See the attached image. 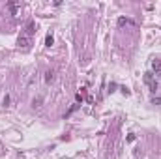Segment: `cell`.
<instances>
[{
	"label": "cell",
	"instance_id": "obj_1",
	"mask_svg": "<svg viewBox=\"0 0 161 159\" xmlns=\"http://www.w3.org/2000/svg\"><path fill=\"white\" fill-rule=\"evenodd\" d=\"M144 82L148 84V88L152 90V92L157 90V81H156V77H154L152 71H146V73H144Z\"/></svg>",
	"mask_w": 161,
	"mask_h": 159
},
{
	"label": "cell",
	"instance_id": "obj_2",
	"mask_svg": "<svg viewBox=\"0 0 161 159\" xmlns=\"http://www.w3.org/2000/svg\"><path fill=\"white\" fill-rule=\"evenodd\" d=\"M34 34H36V23H34V21H28V25L25 28V36L26 38H32Z\"/></svg>",
	"mask_w": 161,
	"mask_h": 159
},
{
	"label": "cell",
	"instance_id": "obj_3",
	"mask_svg": "<svg viewBox=\"0 0 161 159\" xmlns=\"http://www.w3.org/2000/svg\"><path fill=\"white\" fill-rule=\"evenodd\" d=\"M19 6H21L19 2H9V4H8L9 12H12V15H17V8H19Z\"/></svg>",
	"mask_w": 161,
	"mask_h": 159
},
{
	"label": "cell",
	"instance_id": "obj_4",
	"mask_svg": "<svg viewBox=\"0 0 161 159\" xmlns=\"http://www.w3.org/2000/svg\"><path fill=\"white\" fill-rule=\"evenodd\" d=\"M17 43H19L21 47H28V43H30V38H26V36H21Z\"/></svg>",
	"mask_w": 161,
	"mask_h": 159
},
{
	"label": "cell",
	"instance_id": "obj_5",
	"mask_svg": "<svg viewBox=\"0 0 161 159\" xmlns=\"http://www.w3.org/2000/svg\"><path fill=\"white\" fill-rule=\"evenodd\" d=\"M124 25H133V21L126 19V17H120V19H118V26H124Z\"/></svg>",
	"mask_w": 161,
	"mask_h": 159
},
{
	"label": "cell",
	"instance_id": "obj_6",
	"mask_svg": "<svg viewBox=\"0 0 161 159\" xmlns=\"http://www.w3.org/2000/svg\"><path fill=\"white\" fill-rule=\"evenodd\" d=\"M152 68H154L156 73H159V71H161V60H154V62H152Z\"/></svg>",
	"mask_w": 161,
	"mask_h": 159
},
{
	"label": "cell",
	"instance_id": "obj_7",
	"mask_svg": "<svg viewBox=\"0 0 161 159\" xmlns=\"http://www.w3.org/2000/svg\"><path fill=\"white\" fill-rule=\"evenodd\" d=\"M52 79H55V73H52V71H47V73H45V82L49 84Z\"/></svg>",
	"mask_w": 161,
	"mask_h": 159
},
{
	"label": "cell",
	"instance_id": "obj_8",
	"mask_svg": "<svg viewBox=\"0 0 161 159\" xmlns=\"http://www.w3.org/2000/svg\"><path fill=\"white\" fill-rule=\"evenodd\" d=\"M52 41H55V39H52V36H51V34H47V36H45V45H47V47H51V45H52Z\"/></svg>",
	"mask_w": 161,
	"mask_h": 159
},
{
	"label": "cell",
	"instance_id": "obj_9",
	"mask_svg": "<svg viewBox=\"0 0 161 159\" xmlns=\"http://www.w3.org/2000/svg\"><path fill=\"white\" fill-rule=\"evenodd\" d=\"M75 99H77V103H81V101H82V95H81V94H77V95H75Z\"/></svg>",
	"mask_w": 161,
	"mask_h": 159
},
{
	"label": "cell",
	"instance_id": "obj_10",
	"mask_svg": "<svg viewBox=\"0 0 161 159\" xmlns=\"http://www.w3.org/2000/svg\"><path fill=\"white\" fill-rule=\"evenodd\" d=\"M120 90H122V94H124V95H129V90H127V88H120Z\"/></svg>",
	"mask_w": 161,
	"mask_h": 159
}]
</instances>
